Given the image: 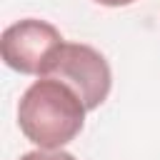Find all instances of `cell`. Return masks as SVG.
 <instances>
[{
  "label": "cell",
  "instance_id": "1",
  "mask_svg": "<svg viewBox=\"0 0 160 160\" xmlns=\"http://www.w3.org/2000/svg\"><path fill=\"white\" fill-rule=\"evenodd\" d=\"M85 110V102L70 85L40 78L20 98L18 125L40 150H60L82 130Z\"/></svg>",
  "mask_w": 160,
  "mask_h": 160
},
{
  "label": "cell",
  "instance_id": "2",
  "mask_svg": "<svg viewBox=\"0 0 160 160\" xmlns=\"http://www.w3.org/2000/svg\"><path fill=\"white\" fill-rule=\"evenodd\" d=\"M38 78H55L65 85H70L88 110L100 108L112 85V72L108 60L90 45L82 42H60L50 58L45 60Z\"/></svg>",
  "mask_w": 160,
  "mask_h": 160
},
{
  "label": "cell",
  "instance_id": "3",
  "mask_svg": "<svg viewBox=\"0 0 160 160\" xmlns=\"http://www.w3.org/2000/svg\"><path fill=\"white\" fill-rule=\"evenodd\" d=\"M60 42H65V40L55 25H50L45 20L25 18L2 30L0 52H2V60L8 68L25 72V75H40L45 60Z\"/></svg>",
  "mask_w": 160,
  "mask_h": 160
},
{
  "label": "cell",
  "instance_id": "4",
  "mask_svg": "<svg viewBox=\"0 0 160 160\" xmlns=\"http://www.w3.org/2000/svg\"><path fill=\"white\" fill-rule=\"evenodd\" d=\"M20 160H75V155L65 150H32V152H25Z\"/></svg>",
  "mask_w": 160,
  "mask_h": 160
},
{
  "label": "cell",
  "instance_id": "5",
  "mask_svg": "<svg viewBox=\"0 0 160 160\" xmlns=\"http://www.w3.org/2000/svg\"><path fill=\"white\" fill-rule=\"evenodd\" d=\"M98 5H108V8H122V5H130L135 0H95Z\"/></svg>",
  "mask_w": 160,
  "mask_h": 160
}]
</instances>
